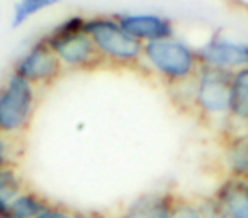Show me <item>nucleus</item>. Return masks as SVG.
<instances>
[{
    "mask_svg": "<svg viewBox=\"0 0 248 218\" xmlns=\"http://www.w3.org/2000/svg\"><path fill=\"white\" fill-rule=\"evenodd\" d=\"M48 204V200L41 196L36 191L26 187L21 194L14 200V203L9 208V213L5 218H34L43 208Z\"/></svg>",
    "mask_w": 248,
    "mask_h": 218,
    "instance_id": "14",
    "label": "nucleus"
},
{
    "mask_svg": "<svg viewBox=\"0 0 248 218\" xmlns=\"http://www.w3.org/2000/svg\"><path fill=\"white\" fill-rule=\"evenodd\" d=\"M231 77L233 72L201 65L189 82L190 102L196 113L206 123H216L223 130L230 123Z\"/></svg>",
    "mask_w": 248,
    "mask_h": 218,
    "instance_id": "2",
    "label": "nucleus"
},
{
    "mask_svg": "<svg viewBox=\"0 0 248 218\" xmlns=\"http://www.w3.org/2000/svg\"><path fill=\"white\" fill-rule=\"evenodd\" d=\"M172 218H206L201 200L177 196L173 203Z\"/></svg>",
    "mask_w": 248,
    "mask_h": 218,
    "instance_id": "16",
    "label": "nucleus"
},
{
    "mask_svg": "<svg viewBox=\"0 0 248 218\" xmlns=\"http://www.w3.org/2000/svg\"><path fill=\"white\" fill-rule=\"evenodd\" d=\"M77 211L70 210V208L63 206V204H56V203H49L36 215L34 218H75Z\"/></svg>",
    "mask_w": 248,
    "mask_h": 218,
    "instance_id": "18",
    "label": "nucleus"
},
{
    "mask_svg": "<svg viewBox=\"0 0 248 218\" xmlns=\"http://www.w3.org/2000/svg\"><path fill=\"white\" fill-rule=\"evenodd\" d=\"M175 193L170 191H153L133 200L114 218H172Z\"/></svg>",
    "mask_w": 248,
    "mask_h": 218,
    "instance_id": "10",
    "label": "nucleus"
},
{
    "mask_svg": "<svg viewBox=\"0 0 248 218\" xmlns=\"http://www.w3.org/2000/svg\"><path fill=\"white\" fill-rule=\"evenodd\" d=\"M12 72L21 79L28 80L29 84L38 89L41 85H49L63 72V65L58 56L46 43L45 38L32 43L14 63Z\"/></svg>",
    "mask_w": 248,
    "mask_h": 218,
    "instance_id": "6",
    "label": "nucleus"
},
{
    "mask_svg": "<svg viewBox=\"0 0 248 218\" xmlns=\"http://www.w3.org/2000/svg\"><path fill=\"white\" fill-rule=\"evenodd\" d=\"M197 50V58L202 67L234 72L248 67V43L228 38L223 33H214Z\"/></svg>",
    "mask_w": 248,
    "mask_h": 218,
    "instance_id": "7",
    "label": "nucleus"
},
{
    "mask_svg": "<svg viewBox=\"0 0 248 218\" xmlns=\"http://www.w3.org/2000/svg\"><path fill=\"white\" fill-rule=\"evenodd\" d=\"M83 28H85V17L70 16L56 24L49 31V34L45 36L46 43L58 56L63 68L90 70L102 62L92 39L83 31Z\"/></svg>",
    "mask_w": 248,
    "mask_h": 218,
    "instance_id": "3",
    "label": "nucleus"
},
{
    "mask_svg": "<svg viewBox=\"0 0 248 218\" xmlns=\"http://www.w3.org/2000/svg\"><path fill=\"white\" fill-rule=\"evenodd\" d=\"M83 31L92 39L102 62L121 67L136 65L141 62L143 43H140L129 33L124 31L116 16L114 17L97 16V17L85 19Z\"/></svg>",
    "mask_w": 248,
    "mask_h": 218,
    "instance_id": "4",
    "label": "nucleus"
},
{
    "mask_svg": "<svg viewBox=\"0 0 248 218\" xmlns=\"http://www.w3.org/2000/svg\"><path fill=\"white\" fill-rule=\"evenodd\" d=\"M60 2L62 0H17L14 4V9H12L11 26L14 29L21 28L22 24H26L36 14L60 4Z\"/></svg>",
    "mask_w": 248,
    "mask_h": 218,
    "instance_id": "15",
    "label": "nucleus"
},
{
    "mask_svg": "<svg viewBox=\"0 0 248 218\" xmlns=\"http://www.w3.org/2000/svg\"><path fill=\"white\" fill-rule=\"evenodd\" d=\"M141 62L155 75L172 85L189 84L201 67L197 50L175 36L145 43Z\"/></svg>",
    "mask_w": 248,
    "mask_h": 218,
    "instance_id": "1",
    "label": "nucleus"
},
{
    "mask_svg": "<svg viewBox=\"0 0 248 218\" xmlns=\"http://www.w3.org/2000/svg\"><path fill=\"white\" fill-rule=\"evenodd\" d=\"M228 126L248 128V67L234 70L233 77H231L230 123Z\"/></svg>",
    "mask_w": 248,
    "mask_h": 218,
    "instance_id": "12",
    "label": "nucleus"
},
{
    "mask_svg": "<svg viewBox=\"0 0 248 218\" xmlns=\"http://www.w3.org/2000/svg\"><path fill=\"white\" fill-rule=\"evenodd\" d=\"M75 218H106L99 213H92V211H77Z\"/></svg>",
    "mask_w": 248,
    "mask_h": 218,
    "instance_id": "20",
    "label": "nucleus"
},
{
    "mask_svg": "<svg viewBox=\"0 0 248 218\" xmlns=\"http://www.w3.org/2000/svg\"><path fill=\"white\" fill-rule=\"evenodd\" d=\"M223 132V166L226 176L248 181V128L228 126Z\"/></svg>",
    "mask_w": 248,
    "mask_h": 218,
    "instance_id": "9",
    "label": "nucleus"
},
{
    "mask_svg": "<svg viewBox=\"0 0 248 218\" xmlns=\"http://www.w3.org/2000/svg\"><path fill=\"white\" fill-rule=\"evenodd\" d=\"M228 218H248V181L224 176L211 196Z\"/></svg>",
    "mask_w": 248,
    "mask_h": 218,
    "instance_id": "11",
    "label": "nucleus"
},
{
    "mask_svg": "<svg viewBox=\"0 0 248 218\" xmlns=\"http://www.w3.org/2000/svg\"><path fill=\"white\" fill-rule=\"evenodd\" d=\"M38 89L14 72L0 85V135L17 138L31 126Z\"/></svg>",
    "mask_w": 248,
    "mask_h": 218,
    "instance_id": "5",
    "label": "nucleus"
},
{
    "mask_svg": "<svg viewBox=\"0 0 248 218\" xmlns=\"http://www.w3.org/2000/svg\"><path fill=\"white\" fill-rule=\"evenodd\" d=\"M116 19L124 28V31L129 33L143 45L172 38L175 34L172 21L155 12H126V14L116 16Z\"/></svg>",
    "mask_w": 248,
    "mask_h": 218,
    "instance_id": "8",
    "label": "nucleus"
},
{
    "mask_svg": "<svg viewBox=\"0 0 248 218\" xmlns=\"http://www.w3.org/2000/svg\"><path fill=\"white\" fill-rule=\"evenodd\" d=\"M17 150H16V138L0 135V170L7 167L17 166Z\"/></svg>",
    "mask_w": 248,
    "mask_h": 218,
    "instance_id": "17",
    "label": "nucleus"
},
{
    "mask_svg": "<svg viewBox=\"0 0 248 218\" xmlns=\"http://www.w3.org/2000/svg\"><path fill=\"white\" fill-rule=\"evenodd\" d=\"M201 204H202V210L206 218H228L226 213L214 203L213 198H201Z\"/></svg>",
    "mask_w": 248,
    "mask_h": 218,
    "instance_id": "19",
    "label": "nucleus"
},
{
    "mask_svg": "<svg viewBox=\"0 0 248 218\" xmlns=\"http://www.w3.org/2000/svg\"><path fill=\"white\" fill-rule=\"evenodd\" d=\"M26 189V181L17 166L0 170V218H5L14 200Z\"/></svg>",
    "mask_w": 248,
    "mask_h": 218,
    "instance_id": "13",
    "label": "nucleus"
}]
</instances>
